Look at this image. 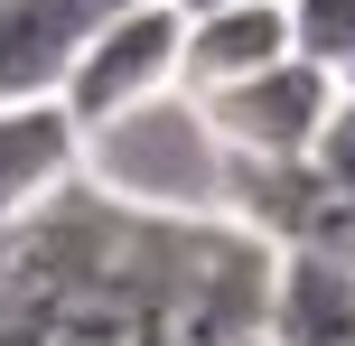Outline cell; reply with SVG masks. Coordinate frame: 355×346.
I'll use <instances>...</instances> for the list:
<instances>
[{"mask_svg":"<svg viewBox=\"0 0 355 346\" xmlns=\"http://www.w3.org/2000/svg\"><path fill=\"white\" fill-rule=\"evenodd\" d=\"M300 159H309V168H318V178L355 206V103H346V94L327 103V122L309 131V150H300Z\"/></svg>","mask_w":355,"mask_h":346,"instance_id":"ba28073f","label":"cell"},{"mask_svg":"<svg viewBox=\"0 0 355 346\" xmlns=\"http://www.w3.org/2000/svg\"><path fill=\"white\" fill-rule=\"evenodd\" d=\"M159 85H178V10L168 0H122L75 37L66 75H56V112L85 131V122H103V112L141 103Z\"/></svg>","mask_w":355,"mask_h":346,"instance_id":"7a4b0ae2","label":"cell"},{"mask_svg":"<svg viewBox=\"0 0 355 346\" xmlns=\"http://www.w3.org/2000/svg\"><path fill=\"white\" fill-rule=\"evenodd\" d=\"M66 178H75V122L56 112V94H10L0 103V253L19 243L28 206Z\"/></svg>","mask_w":355,"mask_h":346,"instance_id":"5b68a950","label":"cell"},{"mask_svg":"<svg viewBox=\"0 0 355 346\" xmlns=\"http://www.w3.org/2000/svg\"><path fill=\"white\" fill-rule=\"evenodd\" d=\"M337 94H346V103H355V66H346V75H337Z\"/></svg>","mask_w":355,"mask_h":346,"instance_id":"9c48e42d","label":"cell"},{"mask_svg":"<svg viewBox=\"0 0 355 346\" xmlns=\"http://www.w3.org/2000/svg\"><path fill=\"white\" fill-rule=\"evenodd\" d=\"M225 168H234V150L187 85H159L75 131V178L94 197L131 206V216H178V225L225 216Z\"/></svg>","mask_w":355,"mask_h":346,"instance_id":"6da1fadb","label":"cell"},{"mask_svg":"<svg viewBox=\"0 0 355 346\" xmlns=\"http://www.w3.org/2000/svg\"><path fill=\"white\" fill-rule=\"evenodd\" d=\"M196 103H206V122L225 131L234 159H300L309 131H318V122H327V103H337V75L309 66L300 47H281L271 66L234 75V85L196 94Z\"/></svg>","mask_w":355,"mask_h":346,"instance_id":"3957f363","label":"cell"},{"mask_svg":"<svg viewBox=\"0 0 355 346\" xmlns=\"http://www.w3.org/2000/svg\"><path fill=\"white\" fill-rule=\"evenodd\" d=\"M281 47H290L281 0H215V10H187L178 19V85L215 94V85H234V75L271 66Z\"/></svg>","mask_w":355,"mask_h":346,"instance_id":"8992f818","label":"cell"},{"mask_svg":"<svg viewBox=\"0 0 355 346\" xmlns=\"http://www.w3.org/2000/svg\"><path fill=\"white\" fill-rule=\"evenodd\" d=\"M234 346H271V337H262V328H252V337H234Z\"/></svg>","mask_w":355,"mask_h":346,"instance_id":"30bf717a","label":"cell"},{"mask_svg":"<svg viewBox=\"0 0 355 346\" xmlns=\"http://www.w3.org/2000/svg\"><path fill=\"white\" fill-rule=\"evenodd\" d=\"M262 337L271 346H355V253H327V243L271 253Z\"/></svg>","mask_w":355,"mask_h":346,"instance_id":"277c9868","label":"cell"},{"mask_svg":"<svg viewBox=\"0 0 355 346\" xmlns=\"http://www.w3.org/2000/svg\"><path fill=\"white\" fill-rule=\"evenodd\" d=\"M281 19H290V47L309 66H327V75L355 66V0H281Z\"/></svg>","mask_w":355,"mask_h":346,"instance_id":"52a82bcc","label":"cell"}]
</instances>
